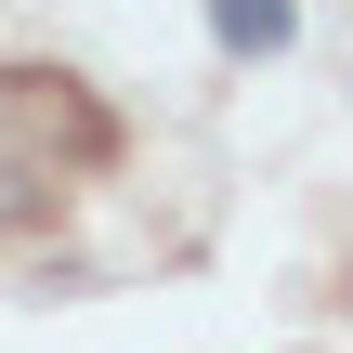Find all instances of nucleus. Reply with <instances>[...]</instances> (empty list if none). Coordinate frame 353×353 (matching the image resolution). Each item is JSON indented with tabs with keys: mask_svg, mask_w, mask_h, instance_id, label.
I'll return each mask as SVG.
<instances>
[{
	"mask_svg": "<svg viewBox=\"0 0 353 353\" xmlns=\"http://www.w3.org/2000/svg\"><path fill=\"white\" fill-rule=\"evenodd\" d=\"M0 118H13V131H39V144H65V157H105V118H92L65 79H39V65H13V79H0Z\"/></svg>",
	"mask_w": 353,
	"mask_h": 353,
	"instance_id": "obj_1",
	"label": "nucleus"
},
{
	"mask_svg": "<svg viewBox=\"0 0 353 353\" xmlns=\"http://www.w3.org/2000/svg\"><path fill=\"white\" fill-rule=\"evenodd\" d=\"M210 26H223V52H275L288 39V0H210Z\"/></svg>",
	"mask_w": 353,
	"mask_h": 353,
	"instance_id": "obj_2",
	"label": "nucleus"
}]
</instances>
